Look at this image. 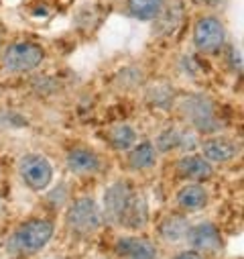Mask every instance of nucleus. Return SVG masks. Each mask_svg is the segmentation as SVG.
<instances>
[{"instance_id":"2eb2a0df","label":"nucleus","mask_w":244,"mask_h":259,"mask_svg":"<svg viewBox=\"0 0 244 259\" xmlns=\"http://www.w3.org/2000/svg\"><path fill=\"white\" fill-rule=\"evenodd\" d=\"M188 231H190V223H188L186 217H181V214L167 217L159 227V233L165 241H181V239H186Z\"/></svg>"},{"instance_id":"dca6fc26","label":"nucleus","mask_w":244,"mask_h":259,"mask_svg":"<svg viewBox=\"0 0 244 259\" xmlns=\"http://www.w3.org/2000/svg\"><path fill=\"white\" fill-rule=\"evenodd\" d=\"M155 161H157V149L149 141L135 145L133 151L129 153V163L133 169H149L155 165Z\"/></svg>"},{"instance_id":"4468645a","label":"nucleus","mask_w":244,"mask_h":259,"mask_svg":"<svg viewBox=\"0 0 244 259\" xmlns=\"http://www.w3.org/2000/svg\"><path fill=\"white\" fill-rule=\"evenodd\" d=\"M177 204L183 210H202L208 204V192L200 184H188L177 192Z\"/></svg>"},{"instance_id":"0eeeda50","label":"nucleus","mask_w":244,"mask_h":259,"mask_svg":"<svg viewBox=\"0 0 244 259\" xmlns=\"http://www.w3.org/2000/svg\"><path fill=\"white\" fill-rule=\"evenodd\" d=\"M186 239L198 253H218L224 247L220 229L214 223H200L196 227H190Z\"/></svg>"},{"instance_id":"aec40b11","label":"nucleus","mask_w":244,"mask_h":259,"mask_svg":"<svg viewBox=\"0 0 244 259\" xmlns=\"http://www.w3.org/2000/svg\"><path fill=\"white\" fill-rule=\"evenodd\" d=\"M173 90L171 88H167V86H157V88H153L151 92H149V98H151V102H155L157 106H167L173 98Z\"/></svg>"},{"instance_id":"423d86ee","label":"nucleus","mask_w":244,"mask_h":259,"mask_svg":"<svg viewBox=\"0 0 244 259\" xmlns=\"http://www.w3.org/2000/svg\"><path fill=\"white\" fill-rule=\"evenodd\" d=\"M226 41L224 25L214 17H204L194 27V43L204 53H216Z\"/></svg>"},{"instance_id":"6ab92c4d","label":"nucleus","mask_w":244,"mask_h":259,"mask_svg":"<svg viewBox=\"0 0 244 259\" xmlns=\"http://www.w3.org/2000/svg\"><path fill=\"white\" fill-rule=\"evenodd\" d=\"M183 145V135L177 131V128H165V131L157 137V143H155V149L159 151H171V149H177Z\"/></svg>"},{"instance_id":"a211bd4d","label":"nucleus","mask_w":244,"mask_h":259,"mask_svg":"<svg viewBox=\"0 0 244 259\" xmlns=\"http://www.w3.org/2000/svg\"><path fill=\"white\" fill-rule=\"evenodd\" d=\"M137 141V133L131 124H116L112 131H110V145L118 151H125L131 149Z\"/></svg>"},{"instance_id":"4be33fe9","label":"nucleus","mask_w":244,"mask_h":259,"mask_svg":"<svg viewBox=\"0 0 244 259\" xmlns=\"http://www.w3.org/2000/svg\"><path fill=\"white\" fill-rule=\"evenodd\" d=\"M204 3H208V5H216L218 0H204Z\"/></svg>"},{"instance_id":"9d476101","label":"nucleus","mask_w":244,"mask_h":259,"mask_svg":"<svg viewBox=\"0 0 244 259\" xmlns=\"http://www.w3.org/2000/svg\"><path fill=\"white\" fill-rule=\"evenodd\" d=\"M202 153L208 161L224 163V161H230L238 155V145L226 137H212V139H206L202 143Z\"/></svg>"},{"instance_id":"412c9836","label":"nucleus","mask_w":244,"mask_h":259,"mask_svg":"<svg viewBox=\"0 0 244 259\" xmlns=\"http://www.w3.org/2000/svg\"><path fill=\"white\" fill-rule=\"evenodd\" d=\"M175 259H204V255L192 249V251H181V253H179Z\"/></svg>"},{"instance_id":"39448f33","label":"nucleus","mask_w":244,"mask_h":259,"mask_svg":"<svg viewBox=\"0 0 244 259\" xmlns=\"http://www.w3.org/2000/svg\"><path fill=\"white\" fill-rule=\"evenodd\" d=\"M183 110H186V118L202 133H212L218 126L216 110L210 98L206 96H190L183 100Z\"/></svg>"},{"instance_id":"20e7f679","label":"nucleus","mask_w":244,"mask_h":259,"mask_svg":"<svg viewBox=\"0 0 244 259\" xmlns=\"http://www.w3.org/2000/svg\"><path fill=\"white\" fill-rule=\"evenodd\" d=\"M19 174H21L23 182L35 192L45 190L53 180V167H51L49 159L43 155H37V153H29V155L21 157Z\"/></svg>"},{"instance_id":"5701e85b","label":"nucleus","mask_w":244,"mask_h":259,"mask_svg":"<svg viewBox=\"0 0 244 259\" xmlns=\"http://www.w3.org/2000/svg\"><path fill=\"white\" fill-rule=\"evenodd\" d=\"M0 210H3V202H0Z\"/></svg>"},{"instance_id":"1a4fd4ad","label":"nucleus","mask_w":244,"mask_h":259,"mask_svg":"<svg viewBox=\"0 0 244 259\" xmlns=\"http://www.w3.org/2000/svg\"><path fill=\"white\" fill-rule=\"evenodd\" d=\"M116 253L122 259H157V247L145 237H122L116 241Z\"/></svg>"},{"instance_id":"f3484780","label":"nucleus","mask_w":244,"mask_h":259,"mask_svg":"<svg viewBox=\"0 0 244 259\" xmlns=\"http://www.w3.org/2000/svg\"><path fill=\"white\" fill-rule=\"evenodd\" d=\"M129 13L139 21H153L163 11V0H129Z\"/></svg>"},{"instance_id":"f257e3e1","label":"nucleus","mask_w":244,"mask_h":259,"mask_svg":"<svg viewBox=\"0 0 244 259\" xmlns=\"http://www.w3.org/2000/svg\"><path fill=\"white\" fill-rule=\"evenodd\" d=\"M53 237V223L45 219H33L23 223L13 239H11V249L23 253V255H33L39 253Z\"/></svg>"},{"instance_id":"f03ea898","label":"nucleus","mask_w":244,"mask_h":259,"mask_svg":"<svg viewBox=\"0 0 244 259\" xmlns=\"http://www.w3.org/2000/svg\"><path fill=\"white\" fill-rule=\"evenodd\" d=\"M102 210L92 198H78L66 214L68 227L78 235H94L102 227Z\"/></svg>"},{"instance_id":"ddd939ff","label":"nucleus","mask_w":244,"mask_h":259,"mask_svg":"<svg viewBox=\"0 0 244 259\" xmlns=\"http://www.w3.org/2000/svg\"><path fill=\"white\" fill-rule=\"evenodd\" d=\"M147 219H149V208H147V200L141 196V194H135L125 208V214L120 219V225L125 227H131V229H139V227H145L147 225Z\"/></svg>"},{"instance_id":"9b49d317","label":"nucleus","mask_w":244,"mask_h":259,"mask_svg":"<svg viewBox=\"0 0 244 259\" xmlns=\"http://www.w3.org/2000/svg\"><path fill=\"white\" fill-rule=\"evenodd\" d=\"M68 167L74 171V174H80V176H88V174H96L100 169V157L92 151V149H86V147H78V149H72L68 153Z\"/></svg>"},{"instance_id":"6e6552de","label":"nucleus","mask_w":244,"mask_h":259,"mask_svg":"<svg viewBox=\"0 0 244 259\" xmlns=\"http://www.w3.org/2000/svg\"><path fill=\"white\" fill-rule=\"evenodd\" d=\"M133 196V188L127 182H116L104 192V214L106 221L120 225V219L125 214V208Z\"/></svg>"},{"instance_id":"f8f14e48","label":"nucleus","mask_w":244,"mask_h":259,"mask_svg":"<svg viewBox=\"0 0 244 259\" xmlns=\"http://www.w3.org/2000/svg\"><path fill=\"white\" fill-rule=\"evenodd\" d=\"M179 174L183 178H188V180H210L214 169H212V163L204 157V155H186V157H181L179 163Z\"/></svg>"},{"instance_id":"7ed1b4c3","label":"nucleus","mask_w":244,"mask_h":259,"mask_svg":"<svg viewBox=\"0 0 244 259\" xmlns=\"http://www.w3.org/2000/svg\"><path fill=\"white\" fill-rule=\"evenodd\" d=\"M45 57V51L41 45L31 43V41H19L13 43L9 49H5L3 53V63L9 72H31L37 66H41V61Z\"/></svg>"}]
</instances>
